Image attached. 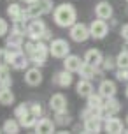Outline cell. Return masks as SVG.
I'll use <instances>...</instances> for the list:
<instances>
[{"mask_svg": "<svg viewBox=\"0 0 128 134\" xmlns=\"http://www.w3.org/2000/svg\"><path fill=\"white\" fill-rule=\"evenodd\" d=\"M53 20L60 28H70L77 21V11L72 4H60L54 7L53 11Z\"/></svg>", "mask_w": 128, "mask_h": 134, "instance_id": "cell-1", "label": "cell"}, {"mask_svg": "<svg viewBox=\"0 0 128 134\" xmlns=\"http://www.w3.org/2000/svg\"><path fill=\"white\" fill-rule=\"evenodd\" d=\"M98 94L104 97V99H109V97H114L118 94V87L112 80H102L100 85H98Z\"/></svg>", "mask_w": 128, "mask_h": 134, "instance_id": "cell-12", "label": "cell"}, {"mask_svg": "<svg viewBox=\"0 0 128 134\" xmlns=\"http://www.w3.org/2000/svg\"><path fill=\"white\" fill-rule=\"evenodd\" d=\"M7 67H9V49L0 48V69H7Z\"/></svg>", "mask_w": 128, "mask_h": 134, "instance_id": "cell-32", "label": "cell"}, {"mask_svg": "<svg viewBox=\"0 0 128 134\" xmlns=\"http://www.w3.org/2000/svg\"><path fill=\"white\" fill-rule=\"evenodd\" d=\"M82 62H84V60H81V57H77V55H70V53H68L67 57L63 58V67H65L67 71H70V72H77V71L81 69Z\"/></svg>", "mask_w": 128, "mask_h": 134, "instance_id": "cell-18", "label": "cell"}, {"mask_svg": "<svg viewBox=\"0 0 128 134\" xmlns=\"http://www.w3.org/2000/svg\"><path fill=\"white\" fill-rule=\"evenodd\" d=\"M102 67H104V71H112L116 67V58H112V57H104Z\"/></svg>", "mask_w": 128, "mask_h": 134, "instance_id": "cell-33", "label": "cell"}, {"mask_svg": "<svg viewBox=\"0 0 128 134\" xmlns=\"http://www.w3.org/2000/svg\"><path fill=\"white\" fill-rule=\"evenodd\" d=\"M56 116H54V124L56 125H68L70 122H72V118H70V115L67 113V111H61V113H54Z\"/></svg>", "mask_w": 128, "mask_h": 134, "instance_id": "cell-27", "label": "cell"}, {"mask_svg": "<svg viewBox=\"0 0 128 134\" xmlns=\"http://www.w3.org/2000/svg\"><path fill=\"white\" fill-rule=\"evenodd\" d=\"M9 65L16 71H27L30 65V58L23 49H9Z\"/></svg>", "mask_w": 128, "mask_h": 134, "instance_id": "cell-4", "label": "cell"}, {"mask_svg": "<svg viewBox=\"0 0 128 134\" xmlns=\"http://www.w3.org/2000/svg\"><path fill=\"white\" fill-rule=\"evenodd\" d=\"M14 99H16V97H14L11 87L0 88V104H2V106H11V104H14Z\"/></svg>", "mask_w": 128, "mask_h": 134, "instance_id": "cell-25", "label": "cell"}, {"mask_svg": "<svg viewBox=\"0 0 128 134\" xmlns=\"http://www.w3.org/2000/svg\"><path fill=\"white\" fill-rule=\"evenodd\" d=\"M112 5L109 4L107 0H102L98 2L97 5H95V16L97 18H100V20H111L112 18Z\"/></svg>", "mask_w": 128, "mask_h": 134, "instance_id": "cell-14", "label": "cell"}, {"mask_svg": "<svg viewBox=\"0 0 128 134\" xmlns=\"http://www.w3.org/2000/svg\"><path fill=\"white\" fill-rule=\"evenodd\" d=\"M0 132H2V127H0Z\"/></svg>", "mask_w": 128, "mask_h": 134, "instance_id": "cell-43", "label": "cell"}, {"mask_svg": "<svg viewBox=\"0 0 128 134\" xmlns=\"http://www.w3.org/2000/svg\"><path fill=\"white\" fill-rule=\"evenodd\" d=\"M47 57H49V44H46L44 41H35L34 51L28 55L30 64H34L35 67H44Z\"/></svg>", "mask_w": 128, "mask_h": 134, "instance_id": "cell-2", "label": "cell"}, {"mask_svg": "<svg viewBox=\"0 0 128 134\" xmlns=\"http://www.w3.org/2000/svg\"><path fill=\"white\" fill-rule=\"evenodd\" d=\"M51 11H53V0H37L28 5L25 13H27L28 20H34V18H41L44 14H49Z\"/></svg>", "mask_w": 128, "mask_h": 134, "instance_id": "cell-3", "label": "cell"}, {"mask_svg": "<svg viewBox=\"0 0 128 134\" xmlns=\"http://www.w3.org/2000/svg\"><path fill=\"white\" fill-rule=\"evenodd\" d=\"M12 87V76L9 74L7 69H0V88Z\"/></svg>", "mask_w": 128, "mask_h": 134, "instance_id": "cell-26", "label": "cell"}, {"mask_svg": "<svg viewBox=\"0 0 128 134\" xmlns=\"http://www.w3.org/2000/svg\"><path fill=\"white\" fill-rule=\"evenodd\" d=\"M28 115H30V108H28V104H25V102L14 108V116H16L18 120L25 118V116H28Z\"/></svg>", "mask_w": 128, "mask_h": 134, "instance_id": "cell-28", "label": "cell"}, {"mask_svg": "<svg viewBox=\"0 0 128 134\" xmlns=\"http://www.w3.org/2000/svg\"><path fill=\"white\" fill-rule=\"evenodd\" d=\"M70 53V44L65 39H51L49 42V55L53 58H65Z\"/></svg>", "mask_w": 128, "mask_h": 134, "instance_id": "cell-6", "label": "cell"}, {"mask_svg": "<svg viewBox=\"0 0 128 134\" xmlns=\"http://www.w3.org/2000/svg\"><path fill=\"white\" fill-rule=\"evenodd\" d=\"M25 2H27L28 5H30V4H34V2H37V0H25Z\"/></svg>", "mask_w": 128, "mask_h": 134, "instance_id": "cell-39", "label": "cell"}, {"mask_svg": "<svg viewBox=\"0 0 128 134\" xmlns=\"http://www.w3.org/2000/svg\"><path fill=\"white\" fill-rule=\"evenodd\" d=\"M28 108H30V113L34 115V116H37V118L42 115V106L39 104V102H30Z\"/></svg>", "mask_w": 128, "mask_h": 134, "instance_id": "cell-35", "label": "cell"}, {"mask_svg": "<svg viewBox=\"0 0 128 134\" xmlns=\"http://www.w3.org/2000/svg\"><path fill=\"white\" fill-rule=\"evenodd\" d=\"M75 92H77L79 97H84V99H86L89 94H93L95 88H93V85H91V80H84V78H81V80L77 81V85H75Z\"/></svg>", "mask_w": 128, "mask_h": 134, "instance_id": "cell-21", "label": "cell"}, {"mask_svg": "<svg viewBox=\"0 0 128 134\" xmlns=\"http://www.w3.org/2000/svg\"><path fill=\"white\" fill-rule=\"evenodd\" d=\"M116 67L128 69V51H126V49H123L121 53L116 57Z\"/></svg>", "mask_w": 128, "mask_h": 134, "instance_id": "cell-31", "label": "cell"}, {"mask_svg": "<svg viewBox=\"0 0 128 134\" xmlns=\"http://www.w3.org/2000/svg\"><path fill=\"white\" fill-rule=\"evenodd\" d=\"M46 30H47L46 23H44L42 20H39V18H34L27 27V37L32 39V41H42Z\"/></svg>", "mask_w": 128, "mask_h": 134, "instance_id": "cell-5", "label": "cell"}, {"mask_svg": "<svg viewBox=\"0 0 128 134\" xmlns=\"http://www.w3.org/2000/svg\"><path fill=\"white\" fill-rule=\"evenodd\" d=\"M27 20H16L12 21V32H18L21 35H27Z\"/></svg>", "mask_w": 128, "mask_h": 134, "instance_id": "cell-30", "label": "cell"}, {"mask_svg": "<svg viewBox=\"0 0 128 134\" xmlns=\"http://www.w3.org/2000/svg\"><path fill=\"white\" fill-rule=\"evenodd\" d=\"M119 35H121L125 41H128V23H125V25L119 28Z\"/></svg>", "mask_w": 128, "mask_h": 134, "instance_id": "cell-37", "label": "cell"}, {"mask_svg": "<svg viewBox=\"0 0 128 134\" xmlns=\"http://www.w3.org/2000/svg\"><path fill=\"white\" fill-rule=\"evenodd\" d=\"M47 39H51V30H49V28L46 30V34H44V39H42V41H47Z\"/></svg>", "mask_w": 128, "mask_h": 134, "instance_id": "cell-38", "label": "cell"}, {"mask_svg": "<svg viewBox=\"0 0 128 134\" xmlns=\"http://www.w3.org/2000/svg\"><path fill=\"white\" fill-rule=\"evenodd\" d=\"M82 60L86 62V64H89V65H93V67H100L102 62H104V55H102L100 49L91 48V49H88L86 53H84V58Z\"/></svg>", "mask_w": 128, "mask_h": 134, "instance_id": "cell-16", "label": "cell"}, {"mask_svg": "<svg viewBox=\"0 0 128 134\" xmlns=\"http://www.w3.org/2000/svg\"><path fill=\"white\" fill-rule=\"evenodd\" d=\"M20 122H18V118L14 120V118H7L4 124H2V132H7V134H18L20 132Z\"/></svg>", "mask_w": 128, "mask_h": 134, "instance_id": "cell-24", "label": "cell"}, {"mask_svg": "<svg viewBox=\"0 0 128 134\" xmlns=\"http://www.w3.org/2000/svg\"><path fill=\"white\" fill-rule=\"evenodd\" d=\"M114 76H116V80H118V81H125V83H126V81H128V69L118 67L116 72H114Z\"/></svg>", "mask_w": 128, "mask_h": 134, "instance_id": "cell-34", "label": "cell"}, {"mask_svg": "<svg viewBox=\"0 0 128 134\" xmlns=\"http://www.w3.org/2000/svg\"><path fill=\"white\" fill-rule=\"evenodd\" d=\"M89 37H91L89 35V25L75 21L74 25L70 27V39L72 41H75V42H84Z\"/></svg>", "mask_w": 128, "mask_h": 134, "instance_id": "cell-7", "label": "cell"}, {"mask_svg": "<svg viewBox=\"0 0 128 134\" xmlns=\"http://www.w3.org/2000/svg\"><path fill=\"white\" fill-rule=\"evenodd\" d=\"M34 129H35V132H39V134H51L56 131V124L51 118H39L37 124L34 125Z\"/></svg>", "mask_w": 128, "mask_h": 134, "instance_id": "cell-15", "label": "cell"}, {"mask_svg": "<svg viewBox=\"0 0 128 134\" xmlns=\"http://www.w3.org/2000/svg\"><path fill=\"white\" fill-rule=\"evenodd\" d=\"M82 131L89 134H97L104 131V122L98 120L97 116H89L86 120H82Z\"/></svg>", "mask_w": 128, "mask_h": 134, "instance_id": "cell-13", "label": "cell"}, {"mask_svg": "<svg viewBox=\"0 0 128 134\" xmlns=\"http://www.w3.org/2000/svg\"><path fill=\"white\" fill-rule=\"evenodd\" d=\"M37 120H39V118L30 113L28 116H25V118H21V120H18V122H20L21 127H25V129H34V125L37 124Z\"/></svg>", "mask_w": 128, "mask_h": 134, "instance_id": "cell-29", "label": "cell"}, {"mask_svg": "<svg viewBox=\"0 0 128 134\" xmlns=\"http://www.w3.org/2000/svg\"><path fill=\"white\" fill-rule=\"evenodd\" d=\"M67 104L68 100L67 97L63 94H53L51 95V99H49V108H51V111H54V113H61V111H67Z\"/></svg>", "mask_w": 128, "mask_h": 134, "instance_id": "cell-11", "label": "cell"}, {"mask_svg": "<svg viewBox=\"0 0 128 134\" xmlns=\"http://www.w3.org/2000/svg\"><path fill=\"white\" fill-rule=\"evenodd\" d=\"M125 42H126V44H125V49L128 51V41H125Z\"/></svg>", "mask_w": 128, "mask_h": 134, "instance_id": "cell-40", "label": "cell"}, {"mask_svg": "<svg viewBox=\"0 0 128 134\" xmlns=\"http://www.w3.org/2000/svg\"><path fill=\"white\" fill-rule=\"evenodd\" d=\"M42 72H41V67H28L25 71V83L28 87H39L42 83Z\"/></svg>", "mask_w": 128, "mask_h": 134, "instance_id": "cell-9", "label": "cell"}, {"mask_svg": "<svg viewBox=\"0 0 128 134\" xmlns=\"http://www.w3.org/2000/svg\"><path fill=\"white\" fill-rule=\"evenodd\" d=\"M7 32H9V23L4 18H0V37H5Z\"/></svg>", "mask_w": 128, "mask_h": 134, "instance_id": "cell-36", "label": "cell"}, {"mask_svg": "<svg viewBox=\"0 0 128 134\" xmlns=\"http://www.w3.org/2000/svg\"><path fill=\"white\" fill-rule=\"evenodd\" d=\"M125 122H126V125H128V115H126V118H125Z\"/></svg>", "mask_w": 128, "mask_h": 134, "instance_id": "cell-42", "label": "cell"}, {"mask_svg": "<svg viewBox=\"0 0 128 134\" xmlns=\"http://www.w3.org/2000/svg\"><path fill=\"white\" fill-rule=\"evenodd\" d=\"M104 109H105V113L109 115H118L119 111H121V102L116 99V95L114 97H109V99L104 100Z\"/></svg>", "mask_w": 128, "mask_h": 134, "instance_id": "cell-22", "label": "cell"}, {"mask_svg": "<svg viewBox=\"0 0 128 134\" xmlns=\"http://www.w3.org/2000/svg\"><path fill=\"white\" fill-rule=\"evenodd\" d=\"M107 34H109V25H107L105 20L97 18V20H93L89 23V35H91L93 39L100 41V39H104Z\"/></svg>", "mask_w": 128, "mask_h": 134, "instance_id": "cell-8", "label": "cell"}, {"mask_svg": "<svg viewBox=\"0 0 128 134\" xmlns=\"http://www.w3.org/2000/svg\"><path fill=\"white\" fill-rule=\"evenodd\" d=\"M104 131L111 134H119L125 132V127H123V122L119 118H116V115H109L104 120Z\"/></svg>", "mask_w": 128, "mask_h": 134, "instance_id": "cell-10", "label": "cell"}, {"mask_svg": "<svg viewBox=\"0 0 128 134\" xmlns=\"http://www.w3.org/2000/svg\"><path fill=\"white\" fill-rule=\"evenodd\" d=\"M7 16H9L12 21H16V20H28L25 9L21 7V4H16V2L7 5Z\"/></svg>", "mask_w": 128, "mask_h": 134, "instance_id": "cell-20", "label": "cell"}, {"mask_svg": "<svg viewBox=\"0 0 128 134\" xmlns=\"http://www.w3.org/2000/svg\"><path fill=\"white\" fill-rule=\"evenodd\" d=\"M54 83H56L58 87H61V88H67V87H70V85L74 83V76H72L70 71L63 69V71L54 74Z\"/></svg>", "mask_w": 128, "mask_h": 134, "instance_id": "cell-17", "label": "cell"}, {"mask_svg": "<svg viewBox=\"0 0 128 134\" xmlns=\"http://www.w3.org/2000/svg\"><path fill=\"white\" fill-rule=\"evenodd\" d=\"M125 94H126V97H128V85H126V90H125Z\"/></svg>", "mask_w": 128, "mask_h": 134, "instance_id": "cell-41", "label": "cell"}, {"mask_svg": "<svg viewBox=\"0 0 128 134\" xmlns=\"http://www.w3.org/2000/svg\"><path fill=\"white\" fill-rule=\"evenodd\" d=\"M23 39H25V35L18 32L9 34L5 37V48L7 49H23Z\"/></svg>", "mask_w": 128, "mask_h": 134, "instance_id": "cell-19", "label": "cell"}, {"mask_svg": "<svg viewBox=\"0 0 128 134\" xmlns=\"http://www.w3.org/2000/svg\"><path fill=\"white\" fill-rule=\"evenodd\" d=\"M77 72H79V76L84 78V80H93L95 76H97V72H98V67H93V65H89V64H86V62H82L81 69H79Z\"/></svg>", "mask_w": 128, "mask_h": 134, "instance_id": "cell-23", "label": "cell"}, {"mask_svg": "<svg viewBox=\"0 0 128 134\" xmlns=\"http://www.w3.org/2000/svg\"><path fill=\"white\" fill-rule=\"evenodd\" d=\"M126 2H128V0H126Z\"/></svg>", "mask_w": 128, "mask_h": 134, "instance_id": "cell-44", "label": "cell"}]
</instances>
